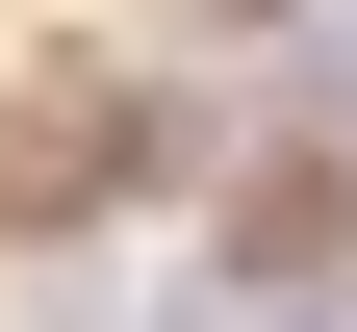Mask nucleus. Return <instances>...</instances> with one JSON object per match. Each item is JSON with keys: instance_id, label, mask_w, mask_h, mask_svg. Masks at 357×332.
<instances>
[{"instance_id": "f257e3e1", "label": "nucleus", "mask_w": 357, "mask_h": 332, "mask_svg": "<svg viewBox=\"0 0 357 332\" xmlns=\"http://www.w3.org/2000/svg\"><path fill=\"white\" fill-rule=\"evenodd\" d=\"M178 154H204V128H178L153 77H26V128H0V230H102V205H153Z\"/></svg>"}, {"instance_id": "f03ea898", "label": "nucleus", "mask_w": 357, "mask_h": 332, "mask_svg": "<svg viewBox=\"0 0 357 332\" xmlns=\"http://www.w3.org/2000/svg\"><path fill=\"white\" fill-rule=\"evenodd\" d=\"M332 256H357V179H332V154H255V179H230V256H204V281H230V307H281V281H332Z\"/></svg>"}]
</instances>
